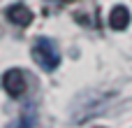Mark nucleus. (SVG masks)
<instances>
[{
	"mask_svg": "<svg viewBox=\"0 0 132 128\" xmlns=\"http://www.w3.org/2000/svg\"><path fill=\"white\" fill-rule=\"evenodd\" d=\"M32 58H35V63H37L42 70H46V72L56 70L58 63H60L58 47H56L53 40H49V37H37V40H35V44H32Z\"/></svg>",
	"mask_w": 132,
	"mask_h": 128,
	"instance_id": "obj_1",
	"label": "nucleus"
},
{
	"mask_svg": "<svg viewBox=\"0 0 132 128\" xmlns=\"http://www.w3.org/2000/svg\"><path fill=\"white\" fill-rule=\"evenodd\" d=\"M2 89H5L9 96H14V98L23 96V93H26V75H23V70H19V68L7 70V72L2 75Z\"/></svg>",
	"mask_w": 132,
	"mask_h": 128,
	"instance_id": "obj_2",
	"label": "nucleus"
},
{
	"mask_svg": "<svg viewBox=\"0 0 132 128\" xmlns=\"http://www.w3.org/2000/svg\"><path fill=\"white\" fill-rule=\"evenodd\" d=\"M5 14H7V19L12 21V23H16V26H28L30 21H32V12L26 7V5H21V2H16V5H9L7 9H5Z\"/></svg>",
	"mask_w": 132,
	"mask_h": 128,
	"instance_id": "obj_3",
	"label": "nucleus"
},
{
	"mask_svg": "<svg viewBox=\"0 0 132 128\" xmlns=\"http://www.w3.org/2000/svg\"><path fill=\"white\" fill-rule=\"evenodd\" d=\"M109 26H111L114 30H125V28L130 26V12H128V7L116 5V7L111 9V14H109Z\"/></svg>",
	"mask_w": 132,
	"mask_h": 128,
	"instance_id": "obj_4",
	"label": "nucleus"
},
{
	"mask_svg": "<svg viewBox=\"0 0 132 128\" xmlns=\"http://www.w3.org/2000/svg\"><path fill=\"white\" fill-rule=\"evenodd\" d=\"M5 128H32V119H30V117H23V119L12 121L9 126H5Z\"/></svg>",
	"mask_w": 132,
	"mask_h": 128,
	"instance_id": "obj_5",
	"label": "nucleus"
}]
</instances>
